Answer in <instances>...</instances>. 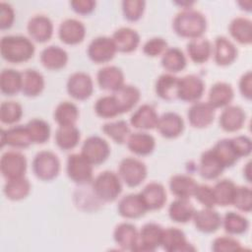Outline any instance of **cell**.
I'll use <instances>...</instances> for the list:
<instances>
[{"label": "cell", "mask_w": 252, "mask_h": 252, "mask_svg": "<svg viewBox=\"0 0 252 252\" xmlns=\"http://www.w3.org/2000/svg\"><path fill=\"white\" fill-rule=\"evenodd\" d=\"M192 219L195 227L204 233H213L221 225V217L213 208L195 211Z\"/></svg>", "instance_id": "cell-17"}, {"label": "cell", "mask_w": 252, "mask_h": 252, "mask_svg": "<svg viewBox=\"0 0 252 252\" xmlns=\"http://www.w3.org/2000/svg\"><path fill=\"white\" fill-rule=\"evenodd\" d=\"M32 143L43 144L50 137V126L49 124L39 118L30 120L26 124Z\"/></svg>", "instance_id": "cell-47"}, {"label": "cell", "mask_w": 252, "mask_h": 252, "mask_svg": "<svg viewBox=\"0 0 252 252\" xmlns=\"http://www.w3.org/2000/svg\"><path fill=\"white\" fill-rule=\"evenodd\" d=\"M215 62L220 66L231 64L237 56V49L234 44L224 36H218L212 49Z\"/></svg>", "instance_id": "cell-26"}, {"label": "cell", "mask_w": 252, "mask_h": 252, "mask_svg": "<svg viewBox=\"0 0 252 252\" xmlns=\"http://www.w3.org/2000/svg\"><path fill=\"white\" fill-rule=\"evenodd\" d=\"M250 165H251V162L249 161L243 168V175L245 176V178L248 182H250Z\"/></svg>", "instance_id": "cell-60"}, {"label": "cell", "mask_w": 252, "mask_h": 252, "mask_svg": "<svg viewBox=\"0 0 252 252\" xmlns=\"http://www.w3.org/2000/svg\"><path fill=\"white\" fill-rule=\"evenodd\" d=\"M187 52L193 62L202 64L208 61L210 58L212 53V45L206 38H194L187 43Z\"/></svg>", "instance_id": "cell-39"}, {"label": "cell", "mask_w": 252, "mask_h": 252, "mask_svg": "<svg viewBox=\"0 0 252 252\" xmlns=\"http://www.w3.org/2000/svg\"><path fill=\"white\" fill-rule=\"evenodd\" d=\"M72 9L80 15L91 14L95 7V1L93 0H75L70 2Z\"/></svg>", "instance_id": "cell-58"}, {"label": "cell", "mask_w": 252, "mask_h": 252, "mask_svg": "<svg viewBox=\"0 0 252 252\" xmlns=\"http://www.w3.org/2000/svg\"><path fill=\"white\" fill-rule=\"evenodd\" d=\"M163 228L155 222H148L139 231L138 244L135 251H155L161 244Z\"/></svg>", "instance_id": "cell-12"}, {"label": "cell", "mask_w": 252, "mask_h": 252, "mask_svg": "<svg viewBox=\"0 0 252 252\" xmlns=\"http://www.w3.org/2000/svg\"><path fill=\"white\" fill-rule=\"evenodd\" d=\"M32 171L40 180L50 181L54 179L60 171L58 157L50 151L38 152L32 160Z\"/></svg>", "instance_id": "cell-4"}, {"label": "cell", "mask_w": 252, "mask_h": 252, "mask_svg": "<svg viewBox=\"0 0 252 252\" xmlns=\"http://www.w3.org/2000/svg\"><path fill=\"white\" fill-rule=\"evenodd\" d=\"M31 191V184L27 178L19 177L7 180L4 186V194L12 201H19L26 198Z\"/></svg>", "instance_id": "cell-43"}, {"label": "cell", "mask_w": 252, "mask_h": 252, "mask_svg": "<svg viewBox=\"0 0 252 252\" xmlns=\"http://www.w3.org/2000/svg\"><path fill=\"white\" fill-rule=\"evenodd\" d=\"M231 86L224 82H218L212 86L209 92V103L216 109L227 106L233 98Z\"/></svg>", "instance_id": "cell-33"}, {"label": "cell", "mask_w": 252, "mask_h": 252, "mask_svg": "<svg viewBox=\"0 0 252 252\" xmlns=\"http://www.w3.org/2000/svg\"><path fill=\"white\" fill-rule=\"evenodd\" d=\"M187 117L194 128H205L214 121L215 108L209 102L196 101L188 109Z\"/></svg>", "instance_id": "cell-14"}, {"label": "cell", "mask_w": 252, "mask_h": 252, "mask_svg": "<svg viewBox=\"0 0 252 252\" xmlns=\"http://www.w3.org/2000/svg\"><path fill=\"white\" fill-rule=\"evenodd\" d=\"M126 143L130 152L138 156H148L152 154L156 146L155 138L146 132L130 134Z\"/></svg>", "instance_id": "cell-30"}, {"label": "cell", "mask_w": 252, "mask_h": 252, "mask_svg": "<svg viewBox=\"0 0 252 252\" xmlns=\"http://www.w3.org/2000/svg\"><path fill=\"white\" fill-rule=\"evenodd\" d=\"M0 168L2 175L7 180L23 177L27 170V158L20 152H6L1 157Z\"/></svg>", "instance_id": "cell-7"}, {"label": "cell", "mask_w": 252, "mask_h": 252, "mask_svg": "<svg viewBox=\"0 0 252 252\" xmlns=\"http://www.w3.org/2000/svg\"><path fill=\"white\" fill-rule=\"evenodd\" d=\"M118 175L127 186L136 187L147 177V167L140 159L125 158L119 163Z\"/></svg>", "instance_id": "cell-5"}, {"label": "cell", "mask_w": 252, "mask_h": 252, "mask_svg": "<svg viewBox=\"0 0 252 252\" xmlns=\"http://www.w3.org/2000/svg\"><path fill=\"white\" fill-rule=\"evenodd\" d=\"M0 52L6 61L20 64L33 56L34 45L24 35H6L1 39Z\"/></svg>", "instance_id": "cell-2"}, {"label": "cell", "mask_w": 252, "mask_h": 252, "mask_svg": "<svg viewBox=\"0 0 252 252\" xmlns=\"http://www.w3.org/2000/svg\"><path fill=\"white\" fill-rule=\"evenodd\" d=\"M79 116V109L73 102L62 101L54 110V120L59 126L75 125Z\"/></svg>", "instance_id": "cell-45"}, {"label": "cell", "mask_w": 252, "mask_h": 252, "mask_svg": "<svg viewBox=\"0 0 252 252\" xmlns=\"http://www.w3.org/2000/svg\"><path fill=\"white\" fill-rule=\"evenodd\" d=\"M236 185L229 179H222L218 181L213 187L216 205L228 206L232 204Z\"/></svg>", "instance_id": "cell-44"}, {"label": "cell", "mask_w": 252, "mask_h": 252, "mask_svg": "<svg viewBox=\"0 0 252 252\" xmlns=\"http://www.w3.org/2000/svg\"><path fill=\"white\" fill-rule=\"evenodd\" d=\"M139 194L148 211L159 210L166 202V191L158 182L148 183Z\"/></svg>", "instance_id": "cell-15"}, {"label": "cell", "mask_w": 252, "mask_h": 252, "mask_svg": "<svg viewBox=\"0 0 252 252\" xmlns=\"http://www.w3.org/2000/svg\"><path fill=\"white\" fill-rule=\"evenodd\" d=\"M179 78L171 74L160 75L156 82V93L164 100H173L177 98Z\"/></svg>", "instance_id": "cell-36"}, {"label": "cell", "mask_w": 252, "mask_h": 252, "mask_svg": "<svg viewBox=\"0 0 252 252\" xmlns=\"http://www.w3.org/2000/svg\"><path fill=\"white\" fill-rule=\"evenodd\" d=\"M117 102L120 113L131 110L140 99V91L131 85H123L112 94Z\"/></svg>", "instance_id": "cell-32"}, {"label": "cell", "mask_w": 252, "mask_h": 252, "mask_svg": "<svg viewBox=\"0 0 252 252\" xmlns=\"http://www.w3.org/2000/svg\"><path fill=\"white\" fill-rule=\"evenodd\" d=\"M221 224L224 230L232 235L242 234L249 227L248 220L234 212H227L221 220Z\"/></svg>", "instance_id": "cell-46"}, {"label": "cell", "mask_w": 252, "mask_h": 252, "mask_svg": "<svg viewBox=\"0 0 252 252\" xmlns=\"http://www.w3.org/2000/svg\"><path fill=\"white\" fill-rule=\"evenodd\" d=\"M94 111L101 118H112L121 114L112 94L99 97L94 104Z\"/></svg>", "instance_id": "cell-49"}, {"label": "cell", "mask_w": 252, "mask_h": 252, "mask_svg": "<svg viewBox=\"0 0 252 252\" xmlns=\"http://www.w3.org/2000/svg\"><path fill=\"white\" fill-rule=\"evenodd\" d=\"M23 115L22 105L16 101H4L0 106V120L5 124L18 122Z\"/></svg>", "instance_id": "cell-50"}, {"label": "cell", "mask_w": 252, "mask_h": 252, "mask_svg": "<svg viewBox=\"0 0 252 252\" xmlns=\"http://www.w3.org/2000/svg\"><path fill=\"white\" fill-rule=\"evenodd\" d=\"M146 2L142 0H125L122 2V11L125 19L136 22L143 16Z\"/></svg>", "instance_id": "cell-52"}, {"label": "cell", "mask_w": 252, "mask_h": 252, "mask_svg": "<svg viewBox=\"0 0 252 252\" xmlns=\"http://www.w3.org/2000/svg\"><path fill=\"white\" fill-rule=\"evenodd\" d=\"M198 183L195 179L185 174H175L169 180V189L171 193L180 199H189L194 195Z\"/></svg>", "instance_id": "cell-31"}, {"label": "cell", "mask_w": 252, "mask_h": 252, "mask_svg": "<svg viewBox=\"0 0 252 252\" xmlns=\"http://www.w3.org/2000/svg\"><path fill=\"white\" fill-rule=\"evenodd\" d=\"M246 114L238 105H227L220 115L219 123L222 130L226 132H236L242 128Z\"/></svg>", "instance_id": "cell-23"}, {"label": "cell", "mask_w": 252, "mask_h": 252, "mask_svg": "<svg viewBox=\"0 0 252 252\" xmlns=\"http://www.w3.org/2000/svg\"><path fill=\"white\" fill-rule=\"evenodd\" d=\"M66 171L68 177L77 184L93 181V164L82 154H72L68 157Z\"/></svg>", "instance_id": "cell-6"}, {"label": "cell", "mask_w": 252, "mask_h": 252, "mask_svg": "<svg viewBox=\"0 0 252 252\" xmlns=\"http://www.w3.org/2000/svg\"><path fill=\"white\" fill-rule=\"evenodd\" d=\"M158 120L156 109L150 104H143L131 115L130 123L136 129L151 130L157 127Z\"/></svg>", "instance_id": "cell-28"}, {"label": "cell", "mask_w": 252, "mask_h": 252, "mask_svg": "<svg viewBox=\"0 0 252 252\" xmlns=\"http://www.w3.org/2000/svg\"><path fill=\"white\" fill-rule=\"evenodd\" d=\"M44 88L43 76L33 69L22 72V93L27 96L38 95Z\"/></svg>", "instance_id": "cell-34"}, {"label": "cell", "mask_w": 252, "mask_h": 252, "mask_svg": "<svg viewBox=\"0 0 252 252\" xmlns=\"http://www.w3.org/2000/svg\"><path fill=\"white\" fill-rule=\"evenodd\" d=\"M231 36L241 44L252 42V23L244 17L234 18L228 27Z\"/></svg>", "instance_id": "cell-35"}, {"label": "cell", "mask_w": 252, "mask_h": 252, "mask_svg": "<svg viewBox=\"0 0 252 252\" xmlns=\"http://www.w3.org/2000/svg\"><path fill=\"white\" fill-rule=\"evenodd\" d=\"M15 20V13L12 6L8 3H0V28L1 30L10 29Z\"/></svg>", "instance_id": "cell-57"}, {"label": "cell", "mask_w": 252, "mask_h": 252, "mask_svg": "<svg viewBox=\"0 0 252 252\" xmlns=\"http://www.w3.org/2000/svg\"><path fill=\"white\" fill-rule=\"evenodd\" d=\"M58 35L61 41L66 44H78L85 38L86 28L82 22L76 19H67L60 24Z\"/></svg>", "instance_id": "cell-16"}, {"label": "cell", "mask_w": 252, "mask_h": 252, "mask_svg": "<svg viewBox=\"0 0 252 252\" xmlns=\"http://www.w3.org/2000/svg\"><path fill=\"white\" fill-rule=\"evenodd\" d=\"M193 196L199 203L205 206V208H214V206H216L213 187L207 184H198Z\"/></svg>", "instance_id": "cell-54"}, {"label": "cell", "mask_w": 252, "mask_h": 252, "mask_svg": "<svg viewBox=\"0 0 252 252\" xmlns=\"http://www.w3.org/2000/svg\"><path fill=\"white\" fill-rule=\"evenodd\" d=\"M113 238L121 249L135 251L138 244L139 231L134 224L129 222H121L116 225L113 231Z\"/></svg>", "instance_id": "cell-22"}, {"label": "cell", "mask_w": 252, "mask_h": 252, "mask_svg": "<svg viewBox=\"0 0 252 252\" xmlns=\"http://www.w3.org/2000/svg\"><path fill=\"white\" fill-rule=\"evenodd\" d=\"M212 150L224 168L232 166L239 158L232 146L231 139H222L218 141Z\"/></svg>", "instance_id": "cell-42"}, {"label": "cell", "mask_w": 252, "mask_h": 252, "mask_svg": "<svg viewBox=\"0 0 252 252\" xmlns=\"http://www.w3.org/2000/svg\"><path fill=\"white\" fill-rule=\"evenodd\" d=\"M161 66L171 73L182 71L186 67V58L184 53L177 47L167 48L162 53Z\"/></svg>", "instance_id": "cell-41"}, {"label": "cell", "mask_w": 252, "mask_h": 252, "mask_svg": "<svg viewBox=\"0 0 252 252\" xmlns=\"http://www.w3.org/2000/svg\"><path fill=\"white\" fill-rule=\"evenodd\" d=\"M111 38L114 42L116 50L124 53H129L136 50L140 43L139 33L135 30L128 27H123L116 30Z\"/></svg>", "instance_id": "cell-25"}, {"label": "cell", "mask_w": 252, "mask_h": 252, "mask_svg": "<svg viewBox=\"0 0 252 252\" xmlns=\"http://www.w3.org/2000/svg\"><path fill=\"white\" fill-rule=\"evenodd\" d=\"M116 47L111 37L97 36L88 46V56L94 63H106L110 61L115 53Z\"/></svg>", "instance_id": "cell-10"}, {"label": "cell", "mask_w": 252, "mask_h": 252, "mask_svg": "<svg viewBox=\"0 0 252 252\" xmlns=\"http://www.w3.org/2000/svg\"><path fill=\"white\" fill-rule=\"evenodd\" d=\"M239 91L243 97L251 99L252 96V74L251 71L244 73L239 80Z\"/></svg>", "instance_id": "cell-59"}, {"label": "cell", "mask_w": 252, "mask_h": 252, "mask_svg": "<svg viewBox=\"0 0 252 252\" xmlns=\"http://www.w3.org/2000/svg\"><path fill=\"white\" fill-rule=\"evenodd\" d=\"M67 92L70 96L78 100L89 98L94 92L91 76L84 72L73 73L67 81Z\"/></svg>", "instance_id": "cell-11"}, {"label": "cell", "mask_w": 252, "mask_h": 252, "mask_svg": "<svg viewBox=\"0 0 252 252\" xmlns=\"http://www.w3.org/2000/svg\"><path fill=\"white\" fill-rule=\"evenodd\" d=\"M232 205L239 211L249 213L252 209V192L247 186H236Z\"/></svg>", "instance_id": "cell-51"}, {"label": "cell", "mask_w": 252, "mask_h": 252, "mask_svg": "<svg viewBox=\"0 0 252 252\" xmlns=\"http://www.w3.org/2000/svg\"><path fill=\"white\" fill-rule=\"evenodd\" d=\"M157 128L162 137L173 139L182 133L184 129V121L179 114L169 111L158 117Z\"/></svg>", "instance_id": "cell-19"}, {"label": "cell", "mask_w": 252, "mask_h": 252, "mask_svg": "<svg viewBox=\"0 0 252 252\" xmlns=\"http://www.w3.org/2000/svg\"><path fill=\"white\" fill-rule=\"evenodd\" d=\"M96 80L100 89L115 92L124 85V74L116 66H105L98 70Z\"/></svg>", "instance_id": "cell-24"}, {"label": "cell", "mask_w": 252, "mask_h": 252, "mask_svg": "<svg viewBox=\"0 0 252 252\" xmlns=\"http://www.w3.org/2000/svg\"><path fill=\"white\" fill-rule=\"evenodd\" d=\"M80 141V131L75 125L59 126L55 133L56 145L63 151L74 149Z\"/></svg>", "instance_id": "cell-37"}, {"label": "cell", "mask_w": 252, "mask_h": 252, "mask_svg": "<svg viewBox=\"0 0 252 252\" xmlns=\"http://www.w3.org/2000/svg\"><path fill=\"white\" fill-rule=\"evenodd\" d=\"M117 211L125 219H138L143 217L148 210L140 194H128L120 199Z\"/></svg>", "instance_id": "cell-20"}, {"label": "cell", "mask_w": 252, "mask_h": 252, "mask_svg": "<svg viewBox=\"0 0 252 252\" xmlns=\"http://www.w3.org/2000/svg\"><path fill=\"white\" fill-rule=\"evenodd\" d=\"M160 246H162V248L168 252L195 250L192 244L187 241L185 233L177 227H168L163 229Z\"/></svg>", "instance_id": "cell-13"}, {"label": "cell", "mask_w": 252, "mask_h": 252, "mask_svg": "<svg viewBox=\"0 0 252 252\" xmlns=\"http://www.w3.org/2000/svg\"><path fill=\"white\" fill-rule=\"evenodd\" d=\"M81 154L93 165H97L106 160L110 154V148L104 139L98 136H91L84 141Z\"/></svg>", "instance_id": "cell-8"}, {"label": "cell", "mask_w": 252, "mask_h": 252, "mask_svg": "<svg viewBox=\"0 0 252 252\" xmlns=\"http://www.w3.org/2000/svg\"><path fill=\"white\" fill-rule=\"evenodd\" d=\"M30 36L37 42L48 41L53 33V25L51 20L44 15L32 17L27 26Z\"/></svg>", "instance_id": "cell-18"}, {"label": "cell", "mask_w": 252, "mask_h": 252, "mask_svg": "<svg viewBox=\"0 0 252 252\" xmlns=\"http://www.w3.org/2000/svg\"><path fill=\"white\" fill-rule=\"evenodd\" d=\"M93 190L100 200L112 202L117 199L122 191L121 179L113 171H102L93 180Z\"/></svg>", "instance_id": "cell-3"}, {"label": "cell", "mask_w": 252, "mask_h": 252, "mask_svg": "<svg viewBox=\"0 0 252 252\" xmlns=\"http://www.w3.org/2000/svg\"><path fill=\"white\" fill-rule=\"evenodd\" d=\"M68 61L67 52L55 45H50L44 48L40 53V62L44 68L57 71L64 68Z\"/></svg>", "instance_id": "cell-29"}, {"label": "cell", "mask_w": 252, "mask_h": 252, "mask_svg": "<svg viewBox=\"0 0 252 252\" xmlns=\"http://www.w3.org/2000/svg\"><path fill=\"white\" fill-rule=\"evenodd\" d=\"M231 143L238 158L247 157L250 155L252 150V142L249 137L243 135L236 136L231 139Z\"/></svg>", "instance_id": "cell-56"}, {"label": "cell", "mask_w": 252, "mask_h": 252, "mask_svg": "<svg viewBox=\"0 0 252 252\" xmlns=\"http://www.w3.org/2000/svg\"><path fill=\"white\" fill-rule=\"evenodd\" d=\"M205 84L197 75H186L179 78L177 98L182 101L196 102L203 95Z\"/></svg>", "instance_id": "cell-9"}, {"label": "cell", "mask_w": 252, "mask_h": 252, "mask_svg": "<svg viewBox=\"0 0 252 252\" xmlns=\"http://www.w3.org/2000/svg\"><path fill=\"white\" fill-rule=\"evenodd\" d=\"M195 213V208L188 199H176L168 207V216L171 220L179 223L189 221Z\"/></svg>", "instance_id": "cell-38"}, {"label": "cell", "mask_w": 252, "mask_h": 252, "mask_svg": "<svg viewBox=\"0 0 252 252\" xmlns=\"http://www.w3.org/2000/svg\"><path fill=\"white\" fill-rule=\"evenodd\" d=\"M1 147L8 145L14 148H28L32 144V138L26 125H18L7 130L2 129L1 133Z\"/></svg>", "instance_id": "cell-21"}, {"label": "cell", "mask_w": 252, "mask_h": 252, "mask_svg": "<svg viewBox=\"0 0 252 252\" xmlns=\"http://www.w3.org/2000/svg\"><path fill=\"white\" fill-rule=\"evenodd\" d=\"M167 49V42L161 37H153L147 40L143 46V51L151 57L158 56Z\"/></svg>", "instance_id": "cell-55"}, {"label": "cell", "mask_w": 252, "mask_h": 252, "mask_svg": "<svg viewBox=\"0 0 252 252\" xmlns=\"http://www.w3.org/2000/svg\"><path fill=\"white\" fill-rule=\"evenodd\" d=\"M198 170L203 178L211 180L218 178L224 170V166L217 158L213 150L210 149L201 155Z\"/></svg>", "instance_id": "cell-27"}, {"label": "cell", "mask_w": 252, "mask_h": 252, "mask_svg": "<svg viewBox=\"0 0 252 252\" xmlns=\"http://www.w3.org/2000/svg\"><path fill=\"white\" fill-rule=\"evenodd\" d=\"M0 89L6 95H14L22 91V73L14 69H4L0 74Z\"/></svg>", "instance_id": "cell-40"}, {"label": "cell", "mask_w": 252, "mask_h": 252, "mask_svg": "<svg viewBox=\"0 0 252 252\" xmlns=\"http://www.w3.org/2000/svg\"><path fill=\"white\" fill-rule=\"evenodd\" d=\"M172 27L179 36L194 39L203 35L207 29V21L201 12L188 8L175 16Z\"/></svg>", "instance_id": "cell-1"}, {"label": "cell", "mask_w": 252, "mask_h": 252, "mask_svg": "<svg viewBox=\"0 0 252 252\" xmlns=\"http://www.w3.org/2000/svg\"><path fill=\"white\" fill-rule=\"evenodd\" d=\"M212 249L215 252H228V251H239L242 249L241 244L238 240L230 236H220L214 240Z\"/></svg>", "instance_id": "cell-53"}, {"label": "cell", "mask_w": 252, "mask_h": 252, "mask_svg": "<svg viewBox=\"0 0 252 252\" xmlns=\"http://www.w3.org/2000/svg\"><path fill=\"white\" fill-rule=\"evenodd\" d=\"M102 131L117 144H124L130 135V128L124 120L105 123Z\"/></svg>", "instance_id": "cell-48"}]
</instances>
